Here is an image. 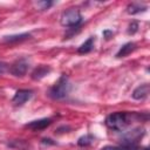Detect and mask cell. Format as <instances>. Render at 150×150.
<instances>
[{"mask_svg": "<svg viewBox=\"0 0 150 150\" xmlns=\"http://www.w3.org/2000/svg\"><path fill=\"white\" fill-rule=\"evenodd\" d=\"M30 38L29 33H21V34H13V35H7L4 38V40L8 43H15V42H21Z\"/></svg>", "mask_w": 150, "mask_h": 150, "instance_id": "cell-10", "label": "cell"}, {"mask_svg": "<svg viewBox=\"0 0 150 150\" xmlns=\"http://www.w3.org/2000/svg\"><path fill=\"white\" fill-rule=\"evenodd\" d=\"M131 120H132V114H129L125 111H117L107 116L105 125L111 130L123 131L130 124Z\"/></svg>", "mask_w": 150, "mask_h": 150, "instance_id": "cell-1", "label": "cell"}, {"mask_svg": "<svg viewBox=\"0 0 150 150\" xmlns=\"http://www.w3.org/2000/svg\"><path fill=\"white\" fill-rule=\"evenodd\" d=\"M36 6L41 9V11H45V9H48L49 7L53 6V1H38L36 2Z\"/></svg>", "mask_w": 150, "mask_h": 150, "instance_id": "cell-16", "label": "cell"}, {"mask_svg": "<svg viewBox=\"0 0 150 150\" xmlns=\"http://www.w3.org/2000/svg\"><path fill=\"white\" fill-rule=\"evenodd\" d=\"M149 90H150V87L148 83H143L141 86H138L134 91H132V98L134 100H144L148 97L149 95Z\"/></svg>", "mask_w": 150, "mask_h": 150, "instance_id": "cell-7", "label": "cell"}, {"mask_svg": "<svg viewBox=\"0 0 150 150\" xmlns=\"http://www.w3.org/2000/svg\"><path fill=\"white\" fill-rule=\"evenodd\" d=\"M103 35H104V36H105V39L108 40V39H110V36H112V35H114V33H112L111 30H108V29H107V30H104V32H103Z\"/></svg>", "mask_w": 150, "mask_h": 150, "instance_id": "cell-19", "label": "cell"}, {"mask_svg": "<svg viewBox=\"0 0 150 150\" xmlns=\"http://www.w3.org/2000/svg\"><path fill=\"white\" fill-rule=\"evenodd\" d=\"M50 73V67L49 66H45V64H41V66H38L34 70H33V73H32V79L33 80H41V79H43L47 74H49Z\"/></svg>", "mask_w": 150, "mask_h": 150, "instance_id": "cell-9", "label": "cell"}, {"mask_svg": "<svg viewBox=\"0 0 150 150\" xmlns=\"http://www.w3.org/2000/svg\"><path fill=\"white\" fill-rule=\"evenodd\" d=\"M143 150H149V149H148V148H144V149H143Z\"/></svg>", "mask_w": 150, "mask_h": 150, "instance_id": "cell-20", "label": "cell"}, {"mask_svg": "<svg viewBox=\"0 0 150 150\" xmlns=\"http://www.w3.org/2000/svg\"><path fill=\"white\" fill-rule=\"evenodd\" d=\"M94 42H95V38L94 36H90L88 38V40H86L77 49V53L79 54H87L89 52H91L94 49Z\"/></svg>", "mask_w": 150, "mask_h": 150, "instance_id": "cell-11", "label": "cell"}, {"mask_svg": "<svg viewBox=\"0 0 150 150\" xmlns=\"http://www.w3.org/2000/svg\"><path fill=\"white\" fill-rule=\"evenodd\" d=\"M101 150H137V145H117V146H112V145H107L104 148H102Z\"/></svg>", "mask_w": 150, "mask_h": 150, "instance_id": "cell-14", "label": "cell"}, {"mask_svg": "<svg viewBox=\"0 0 150 150\" xmlns=\"http://www.w3.org/2000/svg\"><path fill=\"white\" fill-rule=\"evenodd\" d=\"M71 89V84L69 82V79L67 75H61L60 79L54 83V86L49 89L48 95L53 100H62L68 96L69 91Z\"/></svg>", "mask_w": 150, "mask_h": 150, "instance_id": "cell-2", "label": "cell"}, {"mask_svg": "<svg viewBox=\"0 0 150 150\" xmlns=\"http://www.w3.org/2000/svg\"><path fill=\"white\" fill-rule=\"evenodd\" d=\"M145 9H146V6L141 5V4H135V2L128 5V7H127V12H128L129 14H131V15L137 14V13H141V12H143V11H145Z\"/></svg>", "mask_w": 150, "mask_h": 150, "instance_id": "cell-13", "label": "cell"}, {"mask_svg": "<svg viewBox=\"0 0 150 150\" xmlns=\"http://www.w3.org/2000/svg\"><path fill=\"white\" fill-rule=\"evenodd\" d=\"M135 49H136V43H134V42H127L116 53V57H124V56L129 55L131 52H134Z\"/></svg>", "mask_w": 150, "mask_h": 150, "instance_id": "cell-12", "label": "cell"}, {"mask_svg": "<svg viewBox=\"0 0 150 150\" xmlns=\"http://www.w3.org/2000/svg\"><path fill=\"white\" fill-rule=\"evenodd\" d=\"M94 141V136L93 135H84V136H81L77 141V144L80 146H88L93 143Z\"/></svg>", "mask_w": 150, "mask_h": 150, "instance_id": "cell-15", "label": "cell"}, {"mask_svg": "<svg viewBox=\"0 0 150 150\" xmlns=\"http://www.w3.org/2000/svg\"><path fill=\"white\" fill-rule=\"evenodd\" d=\"M8 68V64L4 61H0V74H4Z\"/></svg>", "mask_w": 150, "mask_h": 150, "instance_id": "cell-18", "label": "cell"}, {"mask_svg": "<svg viewBox=\"0 0 150 150\" xmlns=\"http://www.w3.org/2000/svg\"><path fill=\"white\" fill-rule=\"evenodd\" d=\"M144 129L136 128L128 132H125L121 138V144L123 145H137V142L143 137Z\"/></svg>", "mask_w": 150, "mask_h": 150, "instance_id": "cell-4", "label": "cell"}, {"mask_svg": "<svg viewBox=\"0 0 150 150\" xmlns=\"http://www.w3.org/2000/svg\"><path fill=\"white\" fill-rule=\"evenodd\" d=\"M50 123H52L50 118H40V120H35V121H32V122L27 123L25 127L29 128V129H33V130H41V129L47 128Z\"/></svg>", "mask_w": 150, "mask_h": 150, "instance_id": "cell-8", "label": "cell"}, {"mask_svg": "<svg viewBox=\"0 0 150 150\" xmlns=\"http://www.w3.org/2000/svg\"><path fill=\"white\" fill-rule=\"evenodd\" d=\"M28 68H29V62H28V60L25 59V57H22V59L16 60V61L11 66L9 71H11V74L14 75V76H23V75L27 73Z\"/></svg>", "mask_w": 150, "mask_h": 150, "instance_id": "cell-5", "label": "cell"}, {"mask_svg": "<svg viewBox=\"0 0 150 150\" xmlns=\"http://www.w3.org/2000/svg\"><path fill=\"white\" fill-rule=\"evenodd\" d=\"M33 93L32 90H28V89H20L15 93L14 97H13V103L15 105H22L25 104L28 100H30Z\"/></svg>", "mask_w": 150, "mask_h": 150, "instance_id": "cell-6", "label": "cell"}, {"mask_svg": "<svg viewBox=\"0 0 150 150\" xmlns=\"http://www.w3.org/2000/svg\"><path fill=\"white\" fill-rule=\"evenodd\" d=\"M138 30V23L137 22H135V21H132L130 25H129V28H128V34H135L136 32Z\"/></svg>", "mask_w": 150, "mask_h": 150, "instance_id": "cell-17", "label": "cell"}, {"mask_svg": "<svg viewBox=\"0 0 150 150\" xmlns=\"http://www.w3.org/2000/svg\"><path fill=\"white\" fill-rule=\"evenodd\" d=\"M60 22L63 27L75 28L82 22V15L77 8H69L61 14Z\"/></svg>", "mask_w": 150, "mask_h": 150, "instance_id": "cell-3", "label": "cell"}]
</instances>
